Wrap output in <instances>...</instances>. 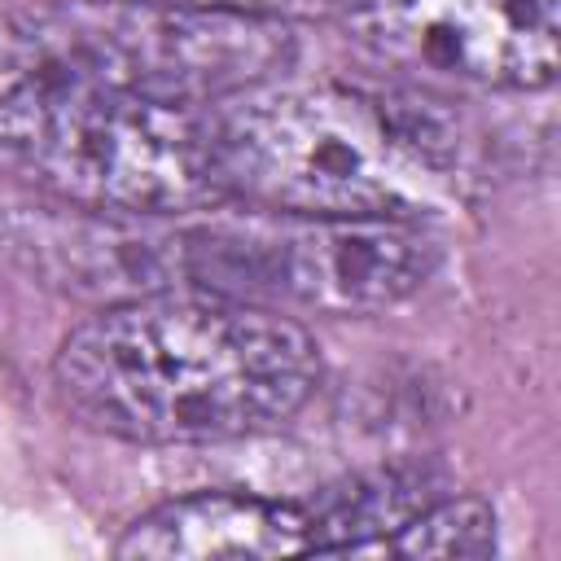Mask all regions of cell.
<instances>
[{
    "label": "cell",
    "instance_id": "1",
    "mask_svg": "<svg viewBox=\"0 0 561 561\" xmlns=\"http://www.w3.org/2000/svg\"><path fill=\"white\" fill-rule=\"evenodd\" d=\"M320 386L311 333L263 302L167 289L101 307L53 359L57 403L127 443H224L285 425Z\"/></svg>",
    "mask_w": 561,
    "mask_h": 561
},
{
    "label": "cell",
    "instance_id": "2",
    "mask_svg": "<svg viewBox=\"0 0 561 561\" xmlns=\"http://www.w3.org/2000/svg\"><path fill=\"white\" fill-rule=\"evenodd\" d=\"M210 118L228 202L254 210L421 219L460 197V131L421 92L272 79Z\"/></svg>",
    "mask_w": 561,
    "mask_h": 561
},
{
    "label": "cell",
    "instance_id": "3",
    "mask_svg": "<svg viewBox=\"0 0 561 561\" xmlns=\"http://www.w3.org/2000/svg\"><path fill=\"white\" fill-rule=\"evenodd\" d=\"M0 167L53 202L105 215H188L228 202L210 105L57 70L0 44Z\"/></svg>",
    "mask_w": 561,
    "mask_h": 561
},
{
    "label": "cell",
    "instance_id": "4",
    "mask_svg": "<svg viewBox=\"0 0 561 561\" xmlns=\"http://www.w3.org/2000/svg\"><path fill=\"white\" fill-rule=\"evenodd\" d=\"M0 44L57 75L219 105L294 66L285 18L184 0H57L0 22Z\"/></svg>",
    "mask_w": 561,
    "mask_h": 561
},
{
    "label": "cell",
    "instance_id": "5",
    "mask_svg": "<svg viewBox=\"0 0 561 561\" xmlns=\"http://www.w3.org/2000/svg\"><path fill=\"white\" fill-rule=\"evenodd\" d=\"M438 263L421 219L390 215H210L184 224L188 289L373 316L416 294Z\"/></svg>",
    "mask_w": 561,
    "mask_h": 561
},
{
    "label": "cell",
    "instance_id": "6",
    "mask_svg": "<svg viewBox=\"0 0 561 561\" xmlns=\"http://www.w3.org/2000/svg\"><path fill=\"white\" fill-rule=\"evenodd\" d=\"M346 31L421 79L535 92L557 79L561 0H359Z\"/></svg>",
    "mask_w": 561,
    "mask_h": 561
},
{
    "label": "cell",
    "instance_id": "7",
    "mask_svg": "<svg viewBox=\"0 0 561 561\" xmlns=\"http://www.w3.org/2000/svg\"><path fill=\"white\" fill-rule=\"evenodd\" d=\"M0 250L35 276L110 302L188 289L184 224L162 228L145 215H105L83 206L0 210Z\"/></svg>",
    "mask_w": 561,
    "mask_h": 561
},
{
    "label": "cell",
    "instance_id": "8",
    "mask_svg": "<svg viewBox=\"0 0 561 561\" xmlns=\"http://www.w3.org/2000/svg\"><path fill=\"white\" fill-rule=\"evenodd\" d=\"M118 557L145 561H245V557H294L311 552L307 504L263 500L245 491H193L140 513Z\"/></svg>",
    "mask_w": 561,
    "mask_h": 561
},
{
    "label": "cell",
    "instance_id": "9",
    "mask_svg": "<svg viewBox=\"0 0 561 561\" xmlns=\"http://www.w3.org/2000/svg\"><path fill=\"white\" fill-rule=\"evenodd\" d=\"M438 495V478L421 465H394L351 478L346 486H333L316 504H307L311 552H377L408 517H416Z\"/></svg>",
    "mask_w": 561,
    "mask_h": 561
},
{
    "label": "cell",
    "instance_id": "10",
    "mask_svg": "<svg viewBox=\"0 0 561 561\" xmlns=\"http://www.w3.org/2000/svg\"><path fill=\"white\" fill-rule=\"evenodd\" d=\"M377 552L386 557H491L495 552V508L478 495H438L416 517H408Z\"/></svg>",
    "mask_w": 561,
    "mask_h": 561
},
{
    "label": "cell",
    "instance_id": "11",
    "mask_svg": "<svg viewBox=\"0 0 561 561\" xmlns=\"http://www.w3.org/2000/svg\"><path fill=\"white\" fill-rule=\"evenodd\" d=\"M184 4H219V9H254V13H298V9H324L329 0H184Z\"/></svg>",
    "mask_w": 561,
    "mask_h": 561
}]
</instances>
